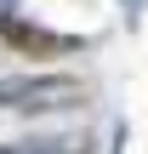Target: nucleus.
Returning <instances> with one entry per match:
<instances>
[{
  "instance_id": "f03ea898",
  "label": "nucleus",
  "mask_w": 148,
  "mask_h": 154,
  "mask_svg": "<svg viewBox=\"0 0 148 154\" xmlns=\"http://www.w3.org/2000/svg\"><path fill=\"white\" fill-rule=\"evenodd\" d=\"M120 6H125V17H131V23H137V17L148 11V0H120Z\"/></svg>"
},
{
  "instance_id": "f257e3e1",
  "label": "nucleus",
  "mask_w": 148,
  "mask_h": 154,
  "mask_svg": "<svg viewBox=\"0 0 148 154\" xmlns=\"http://www.w3.org/2000/svg\"><path fill=\"white\" fill-rule=\"evenodd\" d=\"M80 103V80L46 74V80H0V109H63Z\"/></svg>"
}]
</instances>
